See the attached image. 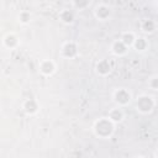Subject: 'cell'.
I'll return each instance as SVG.
<instances>
[{
	"instance_id": "4",
	"label": "cell",
	"mask_w": 158,
	"mask_h": 158,
	"mask_svg": "<svg viewBox=\"0 0 158 158\" xmlns=\"http://www.w3.org/2000/svg\"><path fill=\"white\" fill-rule=\"evenodd\" d=\"M78 44L74 41H67L60 47V56L67 59H73L78 56Z\"/></svg>"
},
{
	"instance_id": "19",
	"label": "cell",
	"mask_w": 158,
	"mask_h": 158,
	"mask_svg": "<svg viewBox=\"0 0 158 158\" xmlns=\"http://www.w3.org/2000/svg\"><path fill=\"white\" fill-rule=\"evenodd\" d=\"M154 157H157L158 158V148L156 149V152H154Z\"/></svg>"
},
{
	"instance_id": "2",
	"label": "cell",
	"mask_w": 158,
	"mask_h": 158,
	"mask_svg": "<svg viewBox=\"0 0 158 158\" xmlns=\"http://www.w3.org/2000/svg\"><path fill=\"white\" fill-rule=\"evenodd\" d=\"M156 106V101L153 99V96L147 95V94H142L136 99V110L139 114H149L153 111Z\"/></svg>"
},
{
	"instance_id": "12",
	"label": "cell",
	"mask_w": 158,
	"mask_h": 158,
	"mask_svg": "<svg viewBox=\"0 0 158 158\" xmlns=\"http://www.w3.org/2000/svg\"><path fill=\"white\" fill-rule=\"evenodd\" d=\"M60 22H63L64 25H72L75 20V14L73 10H69V9H63L59 15H58Z\"/></svg>"
},
{
	"instance_id": "8",
	"label": "cell",
	"mask_w": 158,
	"mask_h": 158,
	"mask_svg": "<svg viewBox=\"0 0 158 158\" xmlns=\"http://www.w3.org/2000/svg\"><path fill=\"white\" fill-rule=\"evenodd\" d=\"M95 69H96V73H98L99 75L106 77V75H109V74L111 73V70H112V64H111V62H110L109 59L102 58V59L98 60Z\"/></svg>"
},
{
	"instance_id": "15",
	"label": "cell",
	"mask_w": 158,
	"mask_h": 158,
	"mask_svg": "<svg viewBox=\"0 0 158 158\" xmlns=\"http://www.w3.org/2000/svg\"><path fill=\"white\" fill-rule=\"evenodd\" d=\"M137 52H143L148 48V41L144 37H137L133 46H132Z\"/></svg>"
},
{
	"instance_id": "20",
	"label": "cell",
	"mask_w": 158,
	"mask_h": 158,
	"mask_svg": "<svg viewBox=\"0 0 158 158\" xmlns=\"http://www.w3.org/2000/svg\"><path fill=\"white\" fill-rule=\"evenodd\" d=\"M156 11H157V14H158V4H157V10H156Z\"/></svg>"
},
{
	"instance_id": "14",
	"label": "cell",
	"mask_w": 158,
	"mask_h": 158,
	"mask_svg": "<svg viewBox=\"0 0 158 158\" xmlns=\"http://www.w3.org/2000/svg\"><path fill=\"white\" fill-rule=\"evenodd\" d=\"M136 38H137V36L135 35V32H132V31H126V32H122L121 33V36H120V40L130 48V47H132L133 46V43H135V41H136Z\"/></svg>"
},
{
	"instance_id": "11",
	"label": "cell",
	"mask_w": 158,
	"mask_h": 158,
	"mask_svg": "<svg viewBox=\"0 0 158 158\" xmlns=\"http://www.w3.org/2000/svg\"><path fill=\"white\" fill-rule=\"evenodd\" d=\"M107 117L114 122V123H120L123 118H125V114H123V110L121 106H116V107H112L109 110V114H107Z\"/></svg>"
},
{
	"instance_id": "6",
	"label": "cell",
	"mask_w": 158,
	"mask_h": 158,
	"mask_svg": "<svg viewBox=\"0 0 158 158\" xmlns=\"http://www.w3.org/2000/svg\"><path fill=\"white\" fill-rule=\"evenodd\" d=\"M94 16L99 21H107L111 17V9L105 4H100L94 10Z\"/></svg>"
},
{
	"instance_id": "7",
	"label": "cell",
	"mask_w": 158,
	"mask_h": 158,
	"mask_svg": "<svg viewBox=\"0 0 158 158\" xmlns=\"http://www.w3.org/2000/svg\"><path fill=\"white\" fill-rule=\"evenodd\" d=\"M22 110L28 116L36 115L38 112V110H40V104H38V101L36 99H26L22 102Z\"/></svg>"
},
{
	"instance_id": "17",
	"label": "cell",
	"mask_w": 158,
	"mask_h": 158,
	"mask_svg": "<svg viewBox=\"0 0 158 158\" xmlns=\"http://www.w3.org/2000/svg\"><path fill=\"white\" fill-rule=\"evenodd\" d=\"M30 21H31V14H30V11L22 10L19 14V22L22 23V25H27V23H30Z\"/></svg>"
},
{
	"instance_id": "16",
	"label": "cell",
	"mask_w": 158,
	"mask_h": 158,
	"mask_svg": "<svg viewBox=\"0 0 158 158\" xmlns=\"http://www.w3.org/2000/svg\"><path fill=\"white\" fill-rule=\"evenodd\" d=\"M72 5L74 9L81 11V10H85L89 7L90 5V0H72Z\"/></svg>"
},
{
	"instance_id": "13",
	"label": "cell",
	"mask_w": 158,
	"mask_h": 158,
	"mask_svg": "<svg viewBox=\"0 0 158 158\" xmlns=\"http://www.w3.org/2000/svg\"><path fill=\"white\" fill-rule=\"evenodd\" d=\"M139 27H141V30H142L143 33L151 35V33H153V32L156 31V28H157V23H156V21L152 20V19H144V20L141 21Z\"/></svg>"
},
{
	"instance_id": "18",
	"label": "cell",
	"mask_w": 158,
	"mask_h": 158,
	"mask_svg": "<svg viewBox=\"0 0 158 158\" xmlns=\"http://www.w3.org/2000/svg\"><path fill=\"white\" fill-rule=\"evenodd\" d=\"M148 86L152 90L158 91V75H153V77H151L148 79Z\"/></svg>"
},
{
	"instance_id": "9",
	"label": "cell",
	"mask_w": 158,
	"mask_h": 158,
	"mask_svg": "<svg viewBox=\"0 0 158 158\" xmlns=\"http://www.w3.org/2000/svg\"><path fill=\"white\" fill-rule=\"evenodd\" d=\"M2 44H4V47L7 48V49H15V48H17V47L20 46V40H19V37H17L16 33L9 32V33H6V35L4 36V38H2Z\"/></svg>"
},
{
	"instance_id": "3",
	"label": "cell",
	"mask_w": 158,
	"mask_h": 158,
	"mask_svg": "<svg viewBox=\"0 0 158 158\" xmlns=\"http://www.w3.org/2000/svg\"><path fill=\"white\" fill-rule=\"evenodd\" d=\"M112 99L117 106H127L132 100V94L126 88H117L112 93Z\"/></svg>"
},
{
	"instance_id": "1",
	"label": "cell",
	"mask_w": 158,
	"mask_h": 158,
	"mask_svg": "<svg viewBox=\"0 0 158 158\" xmlns=\"http://www.w3.org/2000/svg\"><path fill=\"white\" fill-rule=\"evenodd\" d=\"M115 125L107 116L98 118L93 125V132L98 138L107 139L110 138L115 132Z\"/></svg>"
},
{
	"instance_id": "10",
	"label": "cell",
	"mask_w": 158,
	"mask_h": 158,
	"mask_svg": "<svg viewBox=\"0 0 158 158\" xmlns=\"http://www.w3.org/2000/svg\"><path fill=\"white\" fill-rule=\"evenodd\" d=\"M110 49H111V53H112L114 56H116V57H122V56H125V54L128 52V47H127L120 38L116 40V41H114V42L111 43Z\"/></svg>"
},
{
	"instance_id": "5",
	"label": "cell",
	"mask_w": 158,
	"mask_h": 158,
	"mask_svg": "<svg viewBox=\"0 0 158 158\" xmlns=\"http://www.w3.org/2000/svg\"><path fill=\"white\" fill-rule=\"evenodd\" d=\"M56 69H57V65H56L54 60H52V59H42L38 64V70L44 77L53 75Z\"/></svg>"
}]
</instances>
